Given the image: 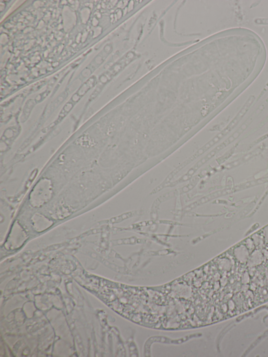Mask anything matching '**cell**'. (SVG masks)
<instances>
[{
	"label": "cell",
	"mask_w": 268,
	"mask_h": 357,
	"mask_svg": "<svg viewBox=\"0 0 268 357\" xmlns=\"http://www.w3.org/2000/svg\"><path fill=\"white\" fill-rule=\"evenodd\" d=\"M236 259L242 263H246L249 258V250L245 245H240L234 250Z\"/></svg>",
	"instance_id": "cell-1"
},
{
	"label": "cell",
	"mask_w": 268,
	"mask_h": 357,
	"mask_svg": "<svg viewBox=\"0 0 268 357\" xmlns=\"http://www.w3.org/2000/svg\"><path fill=\"white\" fill-rule=\"evenodd\" d=\"M264 260V256L259 250H255L247 261L249 267H254L261 264Z\"/></svg>",
	"instance_id": "cell-2"
},
{
	"label": "cell",
	"mask_w": 268,
	"mask_h": 357,
	"mask_svg": "<svg viewBox=\"0 0 268 357\" xmlns=\"http://www.w3.org/2000/svg\"><path fill=\"white\" fill-rule=\"evenodd\" d=\"M246 246L248 249L249 250H253L255 248V245L253 239L248 238L246 241Z\"/></svg>",
	"instance_id": "cell-3"
},
{
	"label": "cell",
	"mask_w": 268,
	"mask_h": 357,
	"mask_svg": "<svg viewBox=\"0 0 268 357\" xmlns=\"http://www.w3.org/2000/svg\"><path fill=\"white\" fill-rule=\"evenodd\" d=\"M252 239H253L255 245L257 246L259 245L260 242L261 241L262 239L260 236L257 234H256L253 235L252 237Z\"/></svg>",
	"instance_id": "cell-4"
},
{
	"label": "cell",
	"mask_w": 268,
	"mask_h": 357,
	"mask_svg": "<svg viewBox=\"0 0 268 357\" xmlns=\"http://www.w3.org/2000/svg\"><path fill=\"white\" fill-rule=\"evenodd\" d=\"M250 278H249V276L248 273L247 272H245L243 276H242V282L244 284H247L249 282Z\"/></svg>",
	"instance_id": "cell-5"
},
{
	"label": "cell",
	"mask_w": 268,
	"mask_h": 357,
	"mask_svg": "<svg viewBox=\"0 0 268 357\" xmlns=\"http://www.w3.org/2000/svg\"><path fill=\"white\" fill-rule=\"evenodd\" d=\"M264 234V239L268 243V225L267 226L262 230Z\"/></svg>",
	"instance_id": "cell-6"
},
{
	"label": "cell",
	"mask_w": 268,
	"mask_h": 357,
	"mask_svg": "<svg viewBox=\"0 0 268 357\" xmlns=\"http://www.w3.org/2000/svg\"><path fill=\"white\" fill-rule=\"evenodd\" d=\"M267 275H266V276H267V278H268V271H267Z\"/></svg>",
	"instance_id": "cell-7"
}]
</instances>
